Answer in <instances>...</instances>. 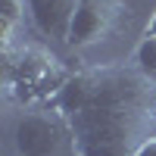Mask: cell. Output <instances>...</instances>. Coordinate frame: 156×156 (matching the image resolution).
<instances>
[{
	"instance_id": "cell-2",
	"label": "cell",
	"mask_w": 156,
	"mask_h": 156,
	"mask_svg": "<svg viewBox=\"0 0 156 156\" xmlns=\"http://www.w3.org/2000/svg\"><path fill=\"white\" fill-rule=\"evenodd\" d=\"M72 72L44 47H19L3 56V90L25 109L50 106Z\"/></svg>"
},
{
	"instance_id": "cell-4",
	"label": "cell",
	"mask_w": 156,
	"mask_h": 156,
	"mask_svg": "<svg viewBox=\"0 0 156 156\" xmlns=\"http://www.w3.org/2000/svg\"><path fill=\"white\" fill-rule=\"evenodd\" d=\"M119 12H122L119 0H78L66 44L72 50H84L106 41L119 22Z\"/></svg>"
},
{
	"instance_id": "cell-7",
	"label": "cell",
	"mask_w": 156,
	"mask_h": 156,
	"mask_svg": "<svg viewBox=\"0 0 156 156\" xmlns=\"http://www.w3.org/2000/svg\"><path fill=\"white\" fill-rule=\"evenodd\" d=\"M131 66L156 87V34H144L137 41L134 56H131Z\"/></svg>"
},
{
	"instance_id": "cell-8",
	"label": "cell",
	"mask_w": 156,
	"mask_h": 156,
	"mask_svg": "<svg viewBox=\"0 0 156 156\" xmlns=\"http://www.w3.org/2000/svg\"><path fill=\"white\" fill-rule=\"evenodd\" d=\"M134 156H156V137H150V140H147V144H140Z\"/></svg>"
},
{
	"instance_id": "cell-9",
	"label": "cell",
	"mask_w": 156,
	"mask_h": 156,
	"mask_svg": "<svg viewBox=\"0 0 156 156\" xmlns=\"http://www.w3.org/2000/svg\"><path fill=\"white\" fill-rule=\"evenodd\" d=\"M144 34H156V12H153V19L147 22V31H144Z\"/></svg>"
},
{
	"instance_id": "cell-5",
	"label": "cell",
	"mask_w": 156,
	"mask_h": 156,
	"mask_svg": "<svg viewBox=\"0 0 156 156\" xmlns=\"http://www.w3.org/2000/svg\"><path fill=\"white\" fill-rule=\"evenodd\" d=\"M78 0H28V22L37 34L66 44Z\"/></svg>"
},
{
	"instance_id": "cell-6",
	"label": "cell",
	"mask_w": 156,
	"mask_h": 156,
	"mask_svg": "<svg viewBox=\"0 0 156 156\" xmlns=\"http://www.w3.org/2000/svg\"><path fill=\"white\" fill-rule=\"evenodd\" d=\"M28 19V0H0V44L3 56L16 50V34Z\"/></svg>"
},
{
	"instance_id": "cell-3",
	"label": "cell",
	"mask_w": 156,
	"mask_h": 156,
	"mask_svg": "<svg viewBox=\"0 0 156 156\" xmlns=\"http://www.w3.org/2000/svg\"><path fill=\"white\" fill-rule=\"evenodd\" d=\"M12 144L19 156H62L69 150L75 153L69 122L50 106L25 109L12 128Z\"/></svg>"
},
{
	"instance_id": "cell-1",
	"label": "cell",
	"mask_w": 156,
	"mask_h": 156,
	"mask_svg": "<svg viewBox=\"0 0 156 156\" xmlns=\"http://www.w3.org/2000/svg\"><path fill=\"white\" fill-rule=\"evenodd\" d=\"M50 109L69 122L75 156H134L156 137V87L134 66L72 72Z\"/></svg>"
}]
</instances>
